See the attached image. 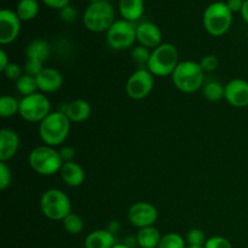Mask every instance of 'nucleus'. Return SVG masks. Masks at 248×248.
Wrapping results in <instances>:
<instances>
[{
    "label": "nucleus",
    "instance_id": "1",
    "mask_svg": "<svg viewBox=\"0 0 248 248\" xmlns=\"http://www.w3.org/2000/svg\"><path fill=\"white\" fill-rule=\"evenodd\" d=\"M72 121L63 111H51L39 125V135L45 145L58 147L63 144L70 132Z\"/></svg>",
    "mask_w": 248,
    "mask_h": 248
},
{
    "label": "nucleus",
    "instance_id": "2",
    "mask_svg": "<svg viewBox=\"0 0 248 248\" xmlns=\"http://www.w3.org/2000/svg\"><path fill=\"white\" fill-rule=\"evenodd\" d=\"M172 77L174 86L184 93H194L202 89L205 72L195 61H182L174 69Z\"/></svg>",
    "mask_w": 248,
    "mask_h": 248
},
{
    "label": "nucleus",
    "instance_id": "3",
    "mask_svg": "<svg viewBox=\"0 0 248 248\" xmlns=\"http://www.w3.org/2000/svg\"><path fill=\"white\" fill-rule=\"evenodd\" d=\"M115 21V9L108 0L89 4L82 15L84 26L93 33H107Z\"/></svg>",
    "mask_w": 248,
    "mask_h": 248
},
{
    "label": "nucleus",
    "instance_id": "4",
    "mask_svg": "<svg viewBox=\"0 0 248 248\" xmlns=\"http://www.w3.org/2000/svg\"><path fill=\"white\" fill-rule=\"evenodd\" d=\"M29 165L31 170L40 176H53L58 173L63 166L60 150L50 145H39L29 154Z\"/></svg>",
    "mask_w": 248,
    "mask_h": 248
},
{
    "label": "nucleus",
    "instance_id": "5",
    "mask_svg": "<svg viewBox=\"0 0 248 248\" xmlns=\"http://www.w3.org/2000/svg\"><path fill=\"white\" fill-rule=\"evenodd\" d=\"M179 63V53L176 46L170 43H162L152 50L148 62V70L154 77H169L173 74Z\"/></svg>",
    "mask_w": 248,
    "mask_h": 248
},
{
    "label": "nucleus",
    "instance_id": "6",
    "mask_svg": "<svg viewBox=\"0 0 248 248\" xmlns=\"http://www.w3.org/2000/svg\"><path fill=\"white\" fill-rule=\"evenodd\" d=\"M203 27L212 36H222L232 24V12L227 2L215 1L206 7L202 16Z\"/></svg>",
    "mask_w": 248,
    "mask_h": 248
},
{
    "label": "nucleus",
    "instance_id": "7",
    "mask_svg": "<svg viewBox=\"0 0 248 248\" xmlns=\"http://www.w3.org/2000/svg\"><path fill=\"white\" fill-rule=\"evenodd\" d=\"M40 208L43 215L51 220H63L72 213V201L64 191L48 189L41 195Z\"/></svg>",
    "mask_w": 248,
    "mask_h": 248
},
{
    "label": "nucleus",
    "instance_id": "8",
    "mask_svg": "<svg viewBox=\"0 0 248 248\" xmlns=\"http://www.w3.org/2000/svg\"><path fill=\"white\" fill-rule=\"evenodd\" d=\"M137 26L133 22L126 19H116L113 26L107 31V43L113 50H127L133 47L137 36H136Z\"/></svg>",
    "mask_w": 248,
    "mask_h": 248
},
{
    "label": "nucleus",
    "instance_id": "9",
    "mask_svg": "<svg viewBox=\"0 0 248 248\" xmlns=\"http://www.w3.org/2000/svg\"><path fill=\"white\" fill-rule=\"evenodd\" d=\"M51 113V102L40 92L26 96L19 101V115L29 123L40 124Z\"/></svg>",
    "mask_w": 248,
    "mask_h": 248
},
{
    "label": "nucleus",
    "instance_id": "10",
    "mask_svg": "<svg viewBox=\"0 0 248 248\" xmlns=\"http://www.w3.org/2000/svg\"><path fill=\"white\" fill-rule=\"evenodd\" d=\"M154 87V75L145 68H138L126 82V93L133 101L147 98Z\"/></svg>",
    "mask_w": 248,
    "mask_h": 248
},
{
    "label": "nucleus",
    "instance_id": "11",
    "mask_svg": "<svg viewBox=\"0 0 248 248\" xmlns=\"http://www.w3.org/2000/svg\"><path fill=\"white\" fill-rule=\"evenodd\" d=\"M159 212L156 207L150 202H140L133 203L127 212V218L133 227L142 229V228L153 227L156 223Z\"/></svg>",
    "mask_w": 248,
    "mask_h": 248
},
{
    "label": "nucleus",
    "instance_id": "12",
    "mask_svg": "<svg viewBox=\"0 0 248 248\" xmlns=\"http://www.w3.org/2000/svg\"><path fill=\"white\" fill-rule=\"evenodd\" d=\"M21 19L16 11L2 9L0 11V44L9 45L14 43L21 31Z\"/></svg>",
    "mask_w": 248,
    "mask_h": 248
},
{
    "label": "nucleus",
    "instance_id": "13",
    "mask_svg": "<svg viewBox=\"0 0 248 248\" xmlns=\"http://www.w3.org/2000/svg\"><path fill=\"white\" fill-rule=\"evenodd\" d=\"M224 98L234 108L248 107V82L242 79H232L225 85Z\"/></svg>",
    "mask_w": 248,
    "mask_h": 248
},
{
    "label": "nucleus",
    "instance_id": "14",
    "mask_svg": "<svg viewBox=\"0 0 248 248\" xmlns=\"http://www.w3.org/2000/svg\"><path fill=\"white\" fill-rule=\"evenodd\" d=\"M136 36H137L138 44L149 50H154L162 44L161 29L156 24L149 21L138 24Z\"/></svg>",
    "mask_w": 248,
    "mask_h": 248
},
{
    "label": "nucleus",
    "instance_id": "15",
    "mask_svg": "<svg viewBox=\"0 0 248 248\" xmlns=\"http://www.w3.org/2000/svg\"><path fill=\"white\" fill-rule=\"evenodd\" d=\"M38 90L43 93H53L58 91L63 85V75L55 68H44L40 74L35 77Z\"/></svg>",
    "mask_w": 248,
    "mask_h": 248
},
{
    "label": "nucleus",
    "instance_id": "16",
    "mask_svg": "<svg viewBox=\"0 0 248 248\" xmlns=\"http://www.w3.org/2000/svg\"><path fill=\"white\" fill-rule=\"evenodd\" d=\"M19 149V137L10 128L0 131V161L6 162L17 154Z\"/></svg>",
    "mask_w": 248,
    "mask_h": 248
},
{
    "label": "nucleus",
    "instance_id": "17",
    "mask_svg": "<svg viewBox=\"0 0 248 248\" xmlns=\"http://www.w3.org/2000/svg\"><path fill=\"white\" fill-rule=\"evenodd\" d=\"M60 174L62 181L68 186H73V188L80 186L85 181L84 169L81 167V165H79L75 161L64 162L62 169H61Z\"/></svg>",
    "mask_w": 248,
    "mask_h": 248
},
{
    "label": "nucleus",
    "instance_id": "18",
    "mask_svg": "<svg viewBox=\"0 0 248 248\" xmlns=\"http://www.w3.org/2000/svg\"><path fill=\"white\" fill-rule=\"evenodd\" d=\"M116 245L115 235L108 229L93 230L86 236L85 248H113Z\"/></svg>",
    "mask_w": 248,
    "mask_h": 248
},
{
    "label": "nucleus",
    "instance_id": "19",
    "mask_svg": "<svg viewBox=\"0 0 248 248\" xmlns=\"http://www.w3.org/2000/svg\"><path fill=\"white\" fill-rule=\"evenodd\" d=\"M91 106L85 99H74L67 104L63 113L72 123H84L91 116Z\"/></svg>",
    "mask_w": 248,
    "mask_h": 248
},
{
    "label": "nucleus",
    "instance_id": "20",
    "mask_svg": "<svg viewBox=\"0 0 248 248\" xmlns=\"http://www.w3.org/2000/svg\"><path fill=\"white\" fill-rule=\"evenodd\" d=\"M119 12L124 19L135 23L144 14V0H119Z\"/></svg>",
    "mask_w": 248,
    "mask_h": 248
},
{
    "label": "nucleus",
    "instance_id": "21",
    "mask_svg": "<svg viewBox=\"0 0 248 248\" xmlns=\"http://www.w3.org/2000/svg\"><path fill=\"white\" fill-rule=\"evenodd\" d=\"M162 235L159 230L153 227L142 228L138 230L136 239H137V246L140 248H157L161 240Z\"/></svg>",
    "mask_w": 248,
    "mask_h": 248
},
{
    "label": "nucleus",
    "instance_id": "22",
    "mask_svg": "<svg viewBox=\"0 0 248 248\" xmlns=\"http://www.w3.org/2000/svg\"><path fill=\"white\" fill-rule=\"evenodd\" d=\"M51 48L50 45L44 39H35L31 41L26 48V57L27 60H35L40 62H45L50 57Z\"/></svg>",
    "mask_w": 248,
    "mask_h": 248
},
{
    "label": "nucleus",
    "instance_id": "23",
    "mask_svg": "<svg viewBox=\"0 0 248 248\" xmlns=\"http://www.w3.org/2000/svg\"><path fill=\"white\" fill-rule=\"evenodd\" d=\"M38 0H19L16 6V14L21 21H31L39 14Z\"/></svg>",
    "mask_w": 248,
    "mask_h": 248
},
{
    "label": "nucleus",
    "instance_id": "24",
    "mask_svg": "<svg viewBox=\"0 0 248 248\" xmlns=\"http://www.w3.org/2000/svg\"><path fill=\"white\" fill-rule=\"evenodd\" d=\"M202 94L207 101L218 102L224 98L225 86L219 81H210L202 86Z\"/></svg>",
    "mask_w": 248,
    "mask_h": 248
},
{
    "label": "nucleus",
    "instance_id": "25",
    "mask_svg": "<svg viewBox=\"0 0 248 248\" xmlns=\"http://www.w3.org/2000/svg\"><path fill=\"white\" fill-rule=\"evenodd\" d=\"M19 114V101L12 96H2L0 98V116L4 119Z\"/></svg>",
    "mask_w": 248,
    "mask_h": 248
},
{
    "label": "nucleus",
    "instance_id": "26",
    "mask_svg": "<svg viewBox=\"0 0 248 248\" xmlns=\"http://www.w3.org/2000/svg\"><path fill=\"white\" fill-rule=\"evenodd\" d=\"M16 89L23 97L35 93L36 90H38L35 77H31V75L24 73L16 81Z\"/></svg>",
    "mask_w": 248,
    "mask_h": 248
},
{
    "label": "nucleus",
    "instance_id": "27",
    "mask_svg": "<svg viewBox=\"0 0 248 248\" xmlns=\"http://www.w3.org/2000/svg\"><path fill=\"white\" fill-rule=\"evenodd\" d=\"M63 228L65 232L70 235H78L84 229V220L77 213H69L64 219L62 220Z\"/></svg>",
    "mask_w": 248,
    "mask_h": 248
},
{
    "label": "nucleus",
    "instance_id": "28",
    "mask_svg": "<svg viewBox=\"0 0 248 248\" xmlns=\"http://www.w3.org/2000/svg\"><path fill=\"white\" fill-rule=\"evenodd\" d=\"M157 248H186V241L178 232H167L162 235Z\"/></svg>",
    "mask_w": 248,
    "mask_h": 248
},
{
    "label": "nucleus",
    "instance_id": "29",
    "mask_svg": "<svg viewBox=\"0 0 248 248\" xmlns=\"http://www.w3.org/2000/svg\"><path fill=\"white\" fill-rule=\"evenodd\" d=\"M150 56H152V50H149V48L144 47L142 45L133 46L132 50H131V57H132L133 62L140 65V68L148 65Z\"/></svg>",
    "mask_w": 248,
    "mask_h": 248
},
{
    "label": "nucleus",
    "instance_id": "30",
    "mask_svg": "<svg viewBox=\"0 0 248 248\" xmlns=\"http://www.w3.org/2000/svg\"><path fill=\"white\" fill-rule=\"evenodd\" d=\"M186 241L188 246L203 247L206 241H207V239H206V235L202 230L198 229V228H194V229L188 232V234L186 236Z\"/></svg>",
    "mask_w": 248,
    "mask_h": 248
},
{
    "label": "nucleus",
    "instance_id": "31",
    "mask_svg": "<svg viewBox=\"0 0 248 248\" xmlns=\"http://www.w3.org/2000/svg\"><path fill=\"white\" fill-rule=\"evenodd\" d=\"M12 182V173L6 162L0 161V189L6 190Z\"/></svg>",
    "mask_w": 248,
    "mask_h": 248
},
{
    "label": "nucleus",
    "instance_id": "32",
    "mask_svg": "<svg viewBox=\"0 0 248 248\" xmlns=\"http://www.w3.org/2000/svg\"><path fill=\"white\" fill-rule=\"evenodd\" d=\"M205 248H232V242L224 236H212L207 239Z\"/></svg>",
    "mask_w": 248,
    "mask_h": 248
},
{
    "label": "nucleus",
    "instance_id": "33",
    "mask_svg": "<svg viewBox=\"0 0 248 248\" xmlns=\"http://www.w3.org/2000/svg\"><path fill=\"white\" fill-rule=\"evenodd\" d=\"M44 68H45L44 63L40 62V61L27 60L26 64H24V72H26V74L31 75V77H38Z\"/></svg>",
    "mask_w": 248,
    "mask_h": 248
},
{
    "label": "nucleus",
    "instance_id": "34",
    "mask_svg": "<svg viewBox=\"0 0 248 248\" xmlns=\"http://www.w3.org/2000/svg\"><path fill=\"white\" fill-rule=\"evenodd\" d=\"M199 63H200L203 72H213V70H216L218 68L219 61H218V58L215 55H206L201 58V61Z\"/></svg>",
    "mask_w": 248,
    "mask_h": 248
},
{
    "label": "nucleus",
    "instance_id": "35",
    "mask_svg": "<svg viewBox=\"0 0 248 248\" xmlns=\"http://www.w3.org/2000/svg\"><path fill=\"white\" fill-rule=\"evenodd\" d=\"M2 73H4L5 77H6L7 79L16 80V81L22 77V75H23L22 74L21 67H19L17 63H14V62H10V64L7 65V68Z\"/></svg>",
    "mask_w": 248,
    "mask_h": 248
},
{
    "label": "nucleus",
    "instance_id": "36",
    "mask_svg": "<svg viewBox=\"0 0 248 248\" xmlns=\"http://www.w3.org/2000/svg\"><path fill=\"white\" fill-rule=\"evenodd\" d=\"M77 10H75V7L72 6V5H68L64 9L61 10V17H62L63 21L67 22V23H73V22L77 19Z\"/></svg>",
    "mask_w": 248,
    "mask_h": 248
},
{
    "label": "nucleus",
    "instance_id": "37",
    "mask_svg": "<svg viewBox=\"0 0 248 248\" xmlns=\"http://www.w3.org/2000/svg\"><path fill=\"white\" fill-rule=\"evenodd\" d=\"M60 155L62 157L63 162H70L74 161L75 157V149L70 145H64L60 149Z\"/></svg>",
    "mask_w": 248,
    "mask_h": 248
},
{
    "label": "nucleus",
    "instance_id": "38",
    "mask_svg": "<svg viewBox=\"0 0 248 248\" xmlns=\"http://www.w3.org/2000/svg\"><path fill=\"white\" fill-rule=\"evenodd\" d=\"M46 6L51 7V9L55 10H62L65 6L70 5V0H41Z\"/></svg>",
    "mask_w": 248,
    "mask_h": 248
},
{
    "label": "nucleus",
    "instance_id": "39",
    "mask_svg": "<svg viewBox=\"0 0 248 248\" xmlns=\"http://www.w3.org/2000/svg\"><path fill=\"white\" fill-rule=\"evenodd\" d=\"M227 2L228 7L230 9V11L234 14V12H241L242 6H244L245 0H228Z\"/></svg>",
    "mask_w": 248,
    "mask_h": 248
},
{
    "label": "nucleus",
    "instance_id": "40",
    "mask_svg": "<svg viewBox=\"0 0 248 248\" xmlns=\"http://www.w3.org/2000/svg\"><path fill=\"white\" fill-rule=\"evenodd\" d=\"M10 64L9 57H7V53L4 50H0V70L4 72L7 68V65Z\"/></svg>",
    "mask_w": 248,
    "mask_h": 248
},
{
    "label": "nucleus",
    "instance_id": "41",
    "mask_svg": "<svg viewBox=\"0 0 248 248\" xmlns=\"http://www.w3.org/2000/svg\"><path fill=\"white\" fill-rule=\"evenodd\" d=\"M241 16L242 18H244V21L248 23V0H245L244 2V6H242V10H241Z\"/></svg>",
    "mask_w": 248,
    "mask_h": 248
},
{
    "label": "nucleus",
    "instance_id": "42",
    "mask_svg": "<svg viewBox=\"0 0 248 248\" xmlns=\"http://www.w3.org/2000/svg\"><path fill=\"white\" fill-rule=\"evenodd\" d=\"M113 248H131V247H128L126 244H116Z\"/></svg>",
    "mask_w": 248,
    "mask_h": 248
},
{
    "label": "nucleus",
    "instance_id": "43",
    "mask_svg": "<svg viewBox=\"0 0 248 248\" xmlns=\"http://www.w3.org/2000/svg\"><path fill=\"white\" fill-rule=\"evenodd\" d=\"M186 248H205V247H199V246H186Z\"/></svg>",
    "mask_w": 248,
    "mask_h": 248
},
{
    "label": "nucleus",
    "instance_id": "44",
    "mask_svg": "<svg viewBox=\"0 0 248 248\" xmlns=\"http://www.w3.org/2000/svg\"><path fill=\"white\" fill-rule=\"evenodd\" d=\"M87 1H89L90 4H92V2H97V1H99V0H87Z\"/></svg>",
    "mask_w": 248,
    "mask_h": 248
},
{
    "label": "nucleus",
    "instance_id": "45",
    "mask_svg": "<svg viewBox=\"0 0 248 248\" xmlns=\"http://www.w3.org/2000/svg\"><path fill=\"white\" fill-rule=\"evenodd\" d=\"M108 1L111 2V1H116V0H108ZM118 1H119V0H118Z\"/></svg>",
    "mask_w": 248,
    "mask_h": 248
}]
</instances>
